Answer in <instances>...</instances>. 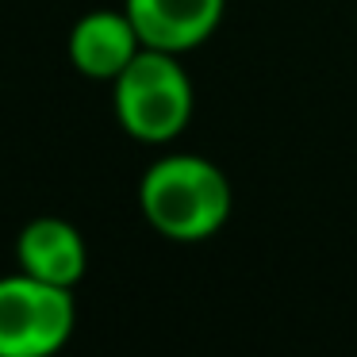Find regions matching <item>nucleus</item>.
I'll list each match as a JSON object with an SVG mask.
<instances>
[{"mask_svg": "<svg viewBox=\"0 0 357 357\" xmlns=\"http://www.w3.org/2000/svg\"><path fill=\"white\" fill-rule=\"evenodd\" d=\"M139 204L158 234L173 242H204L231 219V181L208 158L169 154L146 169Z\"/></svg>", "mask_w": 357, "mask_h": 357, "instance_id": "f257e3e1", "label": "nucleus"}, {"mask_svg": "<svg viewBox=\"0 0 357 357\" xmlns=\"http://www.w3.org/2000/svg\"><path fill=\"white\" fill-rule=\"evenodd\" d=\"M116 116L139 142H169L192 119V81L177 54L142 47L116 77Z\"/></svg>", "mask_w": 357, "mask_h": 357, "instance_id": "f03ea898", "label": "nucleus"}, {"mask_svg": "<svg viewBox=\"0 0 357 357\" xmlns=\"http://www.w3.org/2000/svg\"><path fill=\"white\" fill-rule=\"evenodd\" d=\"M77 323L73 288L31 273L0 280V357H47L62 349Z\"/></svg>", "mask_w": 357, "mask_h": 357, "instance_id": "7ed1b4c3", "label": "nucleus"}, {"mask_svg": "<svg viewBox=\"0 0 357 357\" xmlns=\"http://www.w3.org/2000/svg\"><path fill=\"white\" fill-rule=\"evenodd\" d=\"M227 0H127L123 12L131 16L142 47L185 54L200 47L223 20Z\"/></svg>", "mask_w": 357, "mask_h": 357, "instance_id": "20e7f679", "label": "nucleus"}, {"mask_svg": "<svg viewBox=\"0 0 357 357\" xmlns=\"http://www.w3.org/2000/svg\"><path fill=\"white\" fill-rule=\"evenodd\" d=\"M139 50L142 39L127 12H89L70 31L73 66L96 81H116Z\"/></svg>", "mask_w": 357, "mask_h": 357, "instance_id": "39448f33", "label": "nucleus"}, {"mask_svg": "<svg viewBox=\"0 0 357 357\" xmlns=\"http://www.w3.org/2000/svg\"><path fill=\"white\" fill-rule=\"evenodd\" d=\"M16 257L20 269L31 273L39 280H50V284L73 288L81 277H85V242H81L77 227L66 223V219H35L20 231L16 242Z\"/></svg>", "mask_w": 357, "mask_h": 357, "instance_id": "423d86ee", "label": "nucleus"}]
</instances>
